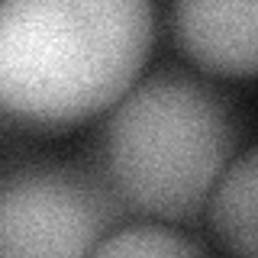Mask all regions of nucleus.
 I'll list each match as a JSON object with an SVG mask.
<instances>
[{"instance_id": "obj_4", "label": "nucleus", "mask_w": 258, "mask_h": 258, "mask_svg": "<svg viewBox=\"0 0 258 258\" xmlns=\"http://www.w3.org/2000/svg\"><path fill=\"white\" fill-rule=\"evenodd\" d=\"M174 32L204 71L245 78L258 64V0H174Z\"/></svg>"}, {"instance_id": "obj_7", "label": "nucleus", "mask_w": 258, "mask_h": 258, "mask_svg": "<svg viewBox=\"0 0 258 258\" xmlns=\"http://www.w3.org/2000/svg\"><path fill=\"white\" fill-rule=\"evenodd\" d=\"M13 126H20V123H16V119L10 116V113H7L4 107H0V133H7V129H13Z\"/></svg>"}, {"instance_id": "obj_1", "label": "nucleus", "mask_w": 258, "mask_h": 258, "mask_svg": "<svg viewBox=\"0 0 258 258\" xmlns=\"http://www.w3.org/2000/svg\"><path fill=\"white\" fill-rule=\"evenodd\" d=\"M152 0H0V107L20 126H71L136 84Z\"/></svg>"}, {"instance_id": "obj_5", "label": "nucleus", "mask_w": 258, "mask_h": 258, "mask_svg": "<svg viewBox=\"0 0 258 258\" xmlns=\"http://www.w3.org/2000/svg\"><path fill=\"white\" fill-rule=\"evenodd\" d=\"M258 152L248 149L239 161H229L220 181L210 190V220L213 232L229 252L252 258L258 252Z\"/></svg>"}, {"instance_id": "obj_3", "label": "nucleus", "mask_w": 258, "mask_h": 258, "mask_svg": "<svg viewBox=\"0 0 258 258\" xmlns=\"http://www.w3.org/2000/svg\"><path fill=\"white\" fill-rule=\"evenodd\" d=\"M133 210L103 165H16L0 171V258L94 255Z\"/></svg>"}, {"instance_id": "obj_2", "label": "nucleus", "mask_w": 258, "mask_h": 258, "mask_svg": "<svg viewBox=\"0 0 258 258\" xmlns=\"http://www.w3.org/2000/svg\"><path fill=\"white\" fill-rule=\"evenodd\" d=\"M110 110L100 165L126 207L171 223L197 220L239 142L226 97L187 71L165 68Z\"/></svg>"}, {"instance_id": "obj_6", "label": "nucleus", "mask_w": 258, "mask_h": 258, "mask_svg": "<svg viewBox=\"0 0 258 258\" xmlns=\"http://www.w3.org/2000/svg\"><path fill=\"white\" fill-rule=\"evenodd\" d=\"M94 255H161V258H177V255H204V248L194 242L161 229V226H119L107 239L97 242Z\"/></svg>"}]
</instances>
